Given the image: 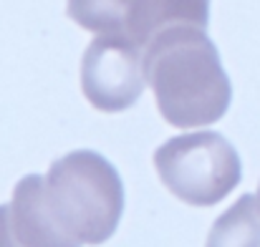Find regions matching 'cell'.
<instances>
[{
	"label": "cell",
	"mask_w": 260,
	"mask_h": 247,
	"mask_svg": "<svg viewBox=\"0 0 260 247\" xmlns=\"http://www.w3.org/2000/svg\"><path fill=\"white\" fill-rule=\"evenodd\" d=\"M207 247H260V217L253 197H243L210 232Z\"/></svg>",
	"instance_id": "6da1fadb"
}]
</instances>
